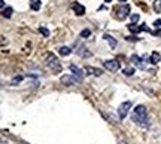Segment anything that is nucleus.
<instances>
[{"label": "nucleus", "instance_id": "1", "mask_svg": "<svg viewBox=\"0 0 161 144\" xmlns=\"http://www.w3.org/2000/svg\"><path fill=\"white\" fill-rule=\"evenodd\" d=\"M133 122H136L137 125H142V126H146L148 125V111H146V107L139 104L136 106V109L133 110Z\"/></svg>", "mask_w": 161, "mask_h": 144}, {"label": "nucleus", "instance_id": "2", "mask_svg": "<svg viewBox=\"0 0 161 144\" xmlns=\"http://www.w3.org/2000/svg\"><path fill=\"white\" fill-rule=\"evenodd\" d=\"M45 64H47L54 73H61V70H63V67H61V62L57 60V57L54 55V54H48L47 55V58H45Z\"/></svg>", "mask_w": 161, "mask_h": 144}, {"label": "nucleus", "instance_id": "3", "mask_svg": "<svg viewBox=\"0 0 161 144\" xmlns=\"http://www.w3.org/2000/svg\"><path fill=\"white\" fill-rule=\"evenodd\" d=\"M60 82H61L63 85H66V86H73V85L79 83L81 80H79L78 77H75L73 74H64V76H61Z\"/></svg>", "mask_w": 161, "mask_h": 144}, {"label": "nucleus", "instance_id": "4", "mask_svg": "<svg viewBox=\"0 0 161 144\" xmlns=\"http://www.w3.org/2000/svg\"><path fill=\"white\" fill-rule=\"evenodd\" d=\"M131 101H124L119 107H118V116H119V119H125L127 117V114H128V110L131 109Z\"/></svg>", "mask_w": 161, "mask_h": 144}, {"label": "nucleus", "instance_id": "5", "mask_svg": "<svg viewBox=\"0 0 161 144\" xmlns=\"http://www.w3.org/2000/svg\"><path fill=\"white\" fill-rule=\"evenodd\" d=\"M115 13H117L118 19H125L130 15V5H122L119 8L115 9Z\"/></svg>", "mask_w": 161, "mask_h": 144}, {"label": "nucleus", "instance_id": "6", "mask_svg": "<svg viewBox=\"0 0 161 144\" xmlns=\"http://www.w3.org/2000/svg\"><path fill=\"white\" fill-rule=\"evenodd\" d=\"M103 65H104V68L109 70V71H118L119 67H121L117 60H106V61L103 62Z\"/></svg>", "mask_w": 161, "mask_h": 144}, {"label": "nucleus", "instance_id": "7", "mask_svg": "<svg viewBox=\"0 0 161 144\" xmlns=\"http://www.w3.org/2000/svg\"><path fill=\"white\" fill-rule=\"evenodd\" d=\"M69 70H70L72 74H73L75 77H78L79 80H82V77L85 76L84 68H81V67H78V65H75V64H70V65H69Z\"/></svg>", "mask_w": 161, "mask_h": 144}, {"label": "nucleus", "instance_id": "8", "mask_svg": "<svg viewBox=\"0 0 161 144\" xmlns=\"http://www.w3.org/2000/svg\"><path fill=\"white\" fill-rule=\"evenodd\" d=\"M84 71L87 74H89V76H102L103 74V70L102 68H97V67H91V65H87L85 68H84Z\"/></svg>", "mask_w": 161, "mask_h": 144}, {"label": "nucleus", "instance_id": "9", "mask_svg": "<svg viewBox=\"0 0 161 144\" xmlns=\"http://www.w3.org/2000/svg\"><path fill=\"white\" fill-rule=\"evenodd\" d=\"M131 62L136 65V67H139L140 70H145L146 65L143 64L145 62V58H140V57H137V55H131Z\"/></svg>", "mask_w": 161, "mask_h": 144}, {"label": "nucleus", "instance_id": "10", "mask_svg": "<svg viewBox=\"0 0 161 144\" xmlns=\"http://www.w3.org/2000/svg\"><path fill=\"white\" fill-rule=\"evenodd\" d=\"M72 11H73L75 15H78V16H82V15L85 13V8H84L81 3H78V2H73V5H72Z\"/></svg>", "mask_w": 161, "mask_h": 144}, {"label": "nucleus", "instance_id": "11", "mask_svg": "<svg viewBox=\"0 0 161 144\" xmlns=\"http://www.w3.org/2000/svg\"><path fill=\"white\" fill-rule=\"evenodd\" d=\"M103 39H104V40H106V42L109 43V46L112 48V49H115V48H117L118 42H117V39H113V37H112L110 34H104V36H103Z\"/></svg>", "mask_w": 161, "mask_h": 144}, {"label": "nucleus", "instance_id": "12", "mask_svg": "<svg viewBox=\"0 0 161 144\" xmlns=\"http://www.w3.org/2000/svg\"><path fill=\"white\" fill-rule=\"evenodd\" d=\"M160 60H161V55H160L158 52H152V54H151V57H149V62H151V64H154V65H155V64H158V62H160Z\"/></svg>", "mask_w": 161, "mask_h": 144}, {"label": "nucleus", "instance_id": "13", "mask_svg": "<svg viewBox=\"0 0 161 144\" xmlns=\"http://www.w3.org/2000/svg\"><path fill=\"white\" fill-rule=\"evenodd\" d=\"M58 52H60V55L67 57V55H70V54H72V49H70L69 46H61L60 49H58Z\"/></svg>", "mask_w": 161, "mask_h": 144}, {"label": "nucleus", "instance_id": "14", "mask_svg": "<svg viewBox=\"0 0 161 144\" xmlns=\"http://www.w3.org/2000/svg\"><path fill=\"white\" fill-rule=\"evenodd\" d=\"M12 13H14V9H12L11 6H8V8H5V9L2 11V16H3V18H11Z\"/></svg>", "mask_w": 161, "mask_h": 144}, {"label": "nucleus", "instance_id": "15", "mask_svg": "<svg viewBox=\"0 0 161 144\" xmlns=\"http://www.w3.org/2000/svg\"><path fill=\"white\" fill-rule=\"evenodd\" d=\"M128 30H130L133 34H137V33H140V31H142L140 26H136V24H130V26H128Z\"/></svg>", "mask_w": 161, "mask_h": 144}, {"label": "nucleus", "instance_id": "16", "mask_svg": "<svg viewBox=\"0 0 161 144\" xmlns=\"http://www.w3.org/2000/svg\"><path fill=\"white\" fill-rule=\"evenodd\" d=\"M40 0H30V8L33 9V11H39L40 9Z\"/></svg>", "mask_w": 161, "mask_h": 144}, {"label": "nucleus", "instance_id": "17", "mask_svg": "<svg viewBox=\"0 0 161 144\" xmlns=\"http://www.w3.org/2000/svg\"><path fill=\"white\" fill-rule=\"evenodd\" d=\"M22 79H24V76H22V74H18V76H15L14 79H12V85H18V83H21L22 82Z\"/></svg>", "mask_w": 161, "mask_h": 144}, {"label": "nucleus", "instance_id": "18", "mask_svg": "<svg viewBox=\"0 0 161 144\" xmlns=\"http://www.w3.org/2000/svg\"><path fill=\"white\" fill-rule=\"evenodd\" d=\"M122 73H124L125 76H133V74H134V68H133V67H127V68L122 70Z\"/></svg>", "mask_w": 161, "mask_h": 144}, {"label": "nucleus", "instance_id": "19", "mask_svg": "<svg viewBox=\"0 0 161 144\" xmlns=\"http://www.w3.org/2000/svg\"><path fill=\"white\" fill-rule=\"evenodd\" d=\"M152 6H154V11L155 12H161V0H155Z\"/></svg>", "mask_w": 161, "mask_h": 144}, {"label": "nucleus", "instance_id": "20", "mask_svg": "<svg viewBox=\"0 0 161 144\" xmlns=\"http://www.w3.org/2000/svg\"><path fill=\"white\" fill-rule=\"evenodd\" d=\"M39 33H40L42 36H45V37L49 36V30H48L47 27H39Z\"/></svg>", "mask_w": 161, "mask_h": 144}, {"label": "nucleus", "instance_id": "21", "mask_svg": "<svg viewBox=\"0 0 161 144\" xmlns=\"http://www.w3.org/2000/svg\"><path fill=\"white\" fill-rule=\"evenodd\" d=\"M130 19H131V24H136L137 21L140 19V15H137V13H133V15H130Z\"/></svg>", "mask_w": 161, "mask_h": 144}, {"label": "nucleus", "instance_id": "22", "mask_svg": "<svg viewBox=\"0 0 161 144\" xmlns=\"http://www.w3.org/2000/svg\"><path fill=\"white\" fill-rule=\"evenodd\" d=\"M89 34H91V31H89L88 28H85V30H82V31H81V37H82V39L89 37Z\"/></svg>", "mask_w": 161, "mask_h": 144}, {"label": "nucleus", "instance_id": "23", "mask_svg": "<svg viewBox=\"0 0 161 144\" xmlns=\"http://www.w3.org/2000/svg\"><path fill=\"white\" fill-rule=\"evenodd\" d=\"M127 40H130V42H137V40H139V37H136V36H128Z\"/></svg>", "mask_w": 161, "mask_h": 144}, {"label": "nucleus", "instance_id": "24", "mask_svg": "<svg viewBox=\"0 0 161 144\" xmlns=\"http://www.w3.org/2000/svg\"><path fill=\"white\" fill-rule=\"evenodd\" d=\"M154 26H155V27H160V26H161V19H157V21L154 22Z\"/></svg>", "mask_w": 161, "mask_h": 144}, {"label": "nucleus", "instance_id": "25", "mask_svg": "<svg viewBox=\"0 0 161 144\" xmlns=\"http://www.w3.org/2000/svg\"><path fill=\"white\" fill-rule=\"evenodd\" d=\"M151 34H154V36H161V30H158V31H151Z\"/></svg>", "mask_w": 161, "mask_h": 144}, {"label": "nucleus", "instance_id": "26", "mask_svg": "<svg viewBox=\"0 0 161 144\" xmlns=\"http://www.w3.org/2000/svg\"><path fill=\"white\" fill-rule=\"evenodd\" d=\"M0 8H5V0H0Z\"/></svg>", "mask_w": 161, "mask_h": 144}, {"label": "nucleus", "instance_id": "27", "mask_svg": "<svg viewBox=\"0 0 161 144\" xmlns=\"http://www.w3.org/2000/svg\"><path fill=\"white\" fill-rule=\"evenodd\" d=\"M118 2H121V3H124V2H127V0H118Z\"/></svg>", "mask_w": 161, "mask_h": 144}, {"label": "nucleus", "instance_id": "28", "mask_svg": "<svg viewBox=\"0 0 161 144\" xmlns=\"http://www.w3.org/2000/svg\"><path fill=\"white\" fill-rule=\"evenodd\" d=\"M104 2H106V3H110V2H112V0H104Z\"/></svg>", "mask_w": 161, "mask_h": 144}, {"label": "nucleus", "instance_id": "29", "mask_svg": "<svg viewBox=\"0 0 161 144\" xmlns=\"http://www.w3.org/2000/svg\"><path fill=\"white\" fill-rule=\"evenodd\" d=\"M119 144H125V143H119Z\"/></svg>", "mask_w": 161, "mask_h": 144}]
</instances>
